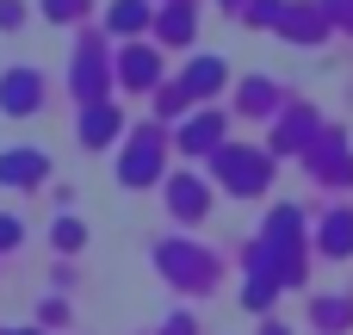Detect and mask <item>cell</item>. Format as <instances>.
<instances>
[{
    "mask_svg": "<svg viewBox=\"0 0 353 335\" xmlns=\"http://www.w3.org/2000/svg\"><path fill=\"white\" fill-rule=\"evenodd\" d=\"M329 249H335V255L353 249V218H335V224H329Z\"/></svg>",
    "mask_w": 353,
    "mask_h": 335,
    "instance_id": "cell-1",
    "label": "cell"
}]
</instances>
